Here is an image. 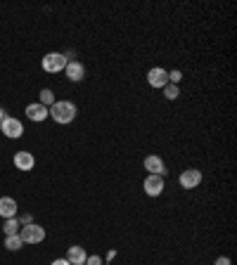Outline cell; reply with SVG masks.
<instances>
[{"instance_id":"1","label":"cell","mask_w":237,"mask_h":265,"mask_svg":"<svg viewBox=\"0 0 237 265\" xmlns=\"http://www.w3.org/2000/svg\"><path fill=\"white\" fill-rule=\"evenodd\" d=\"M47 116H52V121L67 126V123H71L76 119V104L69 102V100H57L52 107L47 109Z\"/></svg>"},{"instance_id":"2","label":"cell","mask_w":237,"mask_h":265,"mask_svg":"<svg viewBox=\"0 0 237 265\" xmlns=\"http://www.w3.org/2000/svg\"><path fill=\"white\" fill-rule=\"evenodd\" d=\"M19 237L24 244H41L43 239H45V230H43L41 225H21V230H19Z\"/></svg>"},{"instance_id":"3","label":"cell","mask_w":237,"mask_h":265,"mask_svg":"<svg viewBox=\"0 0 237 265\" xmlns=\"http://www.w3.org/2000/svg\"><path fill=\"white\" fill-rule=\"evenodd\" d=\"M41 64L47 74H60L67 67V57H64V52H47Z\"/></svg>"},{"instance_id":"4","label":"cell","mask_w":237,"mask_h":265,"mask_svg":"<svg viewBox=\"0 0 237 265\" xmlns=\"http://www.w3.org/2000/svg\"><path fill=\"white\" fill-rule=\"evenodd\" d=\"M0 133L5 137H10V140H19L21 135H24V126H21L19 119H14V116H7L5 121L0 123Z\"/></svg>"},{"instance_id":"5","label":"cell","mask_w":237,"mask_h":265,"mask_svg":"<svg viewBox=\"0 0 237 265\" xmlns=\"http://www.w3.org/2000/svg\"><path fill=\"white\" fill-rule=\"evenodd\" d=\"M147 85L149 88H156V90H164L169 85V74H166V69L162 67H152L147 71Z\"/></svg>"},{"instance_id":"6","label":"cell","mask_w":237,"mask_h":265,"mask_svg":"<svg viewBox=\"0 0 237 265\" xmlns=\"http://www.w3.org/2000/svg\"><path fill=\"white\" fill-rule=\"evenodd\" d=\"M202 180H204L202 170H197V168H188L178 175V183H180V187H185V190H195V187H199Z\"/></svg>"},{"instance_id":"7","label":"cell","mask_w":237,"mask_h":265,"mask_svg":"<svg viewBox=\"0 0 237 265\" xmlns=\"http://www.w3.org/2000/svg\"><path fill=\"white\" fill-rule=\"evenodd\" d=\"M164 187H166V183H164L162 175H147L145 183H142V190H145L147 197H159L164 192Z\"/></svg>"},{"instance_id":"8","label":"cell","mask_w":237,"mask_h":265,"mask_svg":"<svg viewBox=\"0 0 237 265\" xmlns=\"http://www.w3.org/2000/svg\"><path fill=\"white\" fill-rule=\"evenodd\" d=\"M142 166H145V170H147V175H166V166H164L162 157H156V154H149V157H145V161H142Z\"/></svg>"},{"instance_id":"9","label":"cell","mask_w":237,"mask_h":265,"mask_svg":"<svg viewBox=\"0 0 237 265\" xmlns=\"http://www.w3.org/2000/svg\"><path fill=\"white\" fill-rule=\"evenodd\" d=\"M64 74H67V78L71 83H81L83 81V76H86V67H83L81 62H67V67H64Z\"/></svg>"},{"instance_id":"10","label":"cell","mask_w":237,"mask_h":265,"mask_svg":"<svg viewBox=\"0 0 237 265\" xmlns=\"http://www.w3.org/2000/svg\"><path fill=\"white\" fill-rule=\"evenodd\" d=\"M14 166L19 170H34L36 157L31 152H17V154H14Z\"/></svg>"},{"instance_id":"11","label":"cell","mask_w":237,"mask_h":265,"mask_svg":"<svg viewBox=\"0 0 237 265\" xmlns=\"http://www.w3.org/2000/svg\"><path fill=\"white\" fill-rule=\"evenodd\" d=\"M24 114H27L31 121L41 123V121H45L47 119V107H43L41 102H34V104H29V107L24 109Z\"/></svg>"},{"instance_id":"12","label":"cell","mask_w":237,"mask_h":265,"mask_svg":"<svg viewBox=\"0 0 237 265\" xmlns=\"http://www.w3.org/2000/svg\"><path fill=\"white\" fill-rule=\"evenodd\" d=\"M86 258H88V253H86V249H83V246H69L67 260L71 265H83V263H86Z\"/></svg>"},{"instance_id":"13","label":"cell","mask_w":237,"mask_h":265,"mask_svg":"<svg viewBox=\"0 0 237 265\" xmlns=\"http://www.w3.org/2000/svg\"><path fill=\"white\" fill-rule=\"evenodd\" d=\"M0 216L17 218V201L12 197H0Z\"/></svg>"},{"instance_id":"14","label":"cell","mask_w":237,"mask_h":265,"mask_svg":"<svg viewBox=\"0 0 237 265\" xmlns=\"http://www.w3.org/2000/svg\"><path fill=\"white\" fill-rule=\"evenodd\" d=\"M21 225L17 218H5V223H3V232H5V237H12V234H19Z\"/></svg>"},{"instance_id":"15","label":"cell","mask_w":237,"mask_h":265,"mask_svg":"<svg viewBox=\"0 0 237 265\" xmlns=\"http://www.w3.org/2000/svg\"><path fill=\"white\" fill-rule=\"evenodd\" d=\"M21 246H24V242H21L19 234H12V237H5V249L7 251H19Z\"/></svg>"},{"instance_id":"16","label":"cell","mask_w":237,"mask_h":265,"mask_svg":"<svg viewBox=\"0 0 237 265\" xmlns=\"http://www.w3.org/2000/svg\"><path fill=\"white\" fill-rule=\"evenodd\" d=\"M38 102H41L43 107L50 109L55 102H57V100H55V93H52V90H50V88H43V90H41V100H38Z\"/></svg>"},{"instance_id":"17","label":"cell","mask_w":237,"mask_h":265,"mask_svg":"<svg viewBox=\"0 0 237 265\" xmlns=\"http://www.w3.org/2000/svg\"><path fill=\"white\" fill-rule=\"evenodd\" d=\"M178 95H180V88H178V85H173V83H169V85L164 88V97H166L169 102H173V100H178Z\"/></svg>"},{"instance_id":"18","label":"cell","mask_w":237,"mask_h":265,"mask_svg":"<svg viewBox=\"0 0 237 265\" xmlns=\"http://www.w3.org/2000/svg\"><path fill=\"white\" fill-rule=\"evenodd\" d=\"M180 81H183V71H180V69H173V71H169V83L178 85Z\"/></svg>"},{"instance_id":"19","label":"cell","mask_w":237,"mask_h":265,"mask_svg":"<svg viewBox=\"0 0 237 265\" xmlns=\"http://www.w3.org/2000/svg\"><path fill=\"white\" fill-rule=\"evenodd\" d=\"M83 265H102V258L93 253V256H88V258H86V263H83Z\"/></svg>"},{"instance_id":"20","label":"cell","mask_w":237,"mask_h":265,"mask_svg":"<svg viewBox=\"0 0 237 265\" xmlns=\"http://www.w3.org/2000/svg\"><path fill=\"white\" fill-rule=\"evenodd\" d=\"M214 265H232V260L228 258V256H221V258H216V263Z\"/></svg>"},{"instance_id":"21","label":"cell","mask_w":237,"mask_h":265,"mask_svg":"<svg viewBox=\"0 0 237 265\" xmlns=\"http://www.w3.org/2000/svg\"><path fill=\"white\" fill-rule=\"evenodd\" d=\"M31 223H34V218L29 216V213H27V216H21V218H19V225H31Z\"/></svg>"},{"instance_id":"22","label":"cell","mask_w":237,"mask_h":265,"mask_svg":"<svg viewBox=\"0 0 237 265\" xmlns=\"http://www.w3.org/2000/svg\"><path fill=\"white\" fill-rule=\"evenodd\" d=\"M50 265H71V263H69L67 258H57V260H52V263H50Z\"/></svg>"},{"instance_id":"23","label":"cell","mask_w":237,"mask_h":265,"mask_svg":"<svg viewBox=\"0 0 237 265\" xmlns=\"http://www.w3.org/2000/svg\"><path fill=\"white\" fill-rule=\"evenodd\" d=\"M5 119H7V111H5V109H3V107H0V123L5 121Z\"/></svg>"}]
</instances>
